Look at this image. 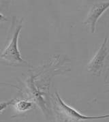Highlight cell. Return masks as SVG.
<instances>
[{
	"label": "cell",
	"mask_w": 109,
	"mask_h": 122,
	"mask_svg": "<svg viewBox=\"0 0 109 122\" xmlns=\"http://www.w3.org/2000/svg\"><path fill=\"white\" fill-rule=\"evenodd\" d=\"M54 101V107L57 116L60 122H83L87 120H95L109 118V115H98V116H87L80 114L74 108L70 107L60 98L57 92H55Z\"/></svg>",
	"instance_id": "7a4b0ae2"
},
{
	"label": "cell",
	"mask_w": 109,
	"mask_h": 122,
	"mask_svg": "<svg viewBox=\"0 0 109 122\" xmlns=\"http://www.w3.org/2000/svg\"><path fill=\"white\" fill-rule=\"evenodd\" d=\"M109 38L106 37L104 38L102 44L98 52L91 59L87 65V69L90 72L94 74L95 76H99L102 69L104 67L105 59L109 53V48L107 46Z\"/></svg>",
	"instance_id": "3957f363"
},
{
	"label": "cell",
	"mask_w": 109,
	"mask_h": 122,
	"mask_svg": "<svg viewBox=\"0 0 109 122\" xmlns=\"http://www.w3.org/2000/svg\"><path fill=\"white\" fill-rule=\"evenodd\" d=\"M23 19H18L16 17L12 18L6 44L4 51L0 54V59L5 62L7 65L31 67V65L22 58L19 49V38L23 27Z\"/></svg>",
	"instance_id": "6da1fadb"
},
{
	"label": "cell",
	"mask_w": 109,
	"mask_h": 122,
	"mask_svg": "<svg viewBox=\"0 0 109 122\" xmlns=\"http://www.w3.org/2000/svg\"><path fill=\"white\" fill-rule=\"evenodd\" d=\"M15 100L12 99L9 101H6V102H0V112H1L5 108L9 107L10 104H12L15 102Z\"/></svg>",
	"instance_id": "8992f818"
},
{
	"label": "cell",
	"mask_w": 109,
	"mask_h": 122,
	"mask_svg": "<svg viewBox=\"0 0 109 122\" xmlns=\"http://www.w3.org/2000/svg\"><path fill=\"white\" fill-rule=\"evenodd\" d=\"M9 20L8 19L3 15L2 13L0 12V23H3V22H5V21H8Z\"/></svg>",
	"instance_id": "52a82bcc"
},
{
	"label": "cell",
	"mask_w": 109,
	"mask_h": 122,
	"mask_svg": "<svg viewBox=\"0 0 109 122\" xmlns=\"http://www.w3.org/2000/svg\"><path fill=\"white\" fill-rule=\"evenodd\" d=\"M13 104L16 111L18 112H27L35 108L34 102L27 99L15 100Z\"/></svg>",
	"instance_id": "5b68a950"
},
{
	"label": "cell",
	"mask_w": 109,
	"mask_h": 122,
	"mask_svg": "<svg viewBox=\"0 0 109 122\" xmlns=\"http://www.w3.org/2000/svg\"><path fill=\"white\" fill-rule=\"evenodd\" d=\"M109 8V1L101 2L94 4L88 12L87 18L85 19L83 24L85 25H89L91 32L94 33L95 31L96 24L101 16L103 15L105 11Z\"/></svg>",
	"instance_id": "277c9868"
}]
</instances>
